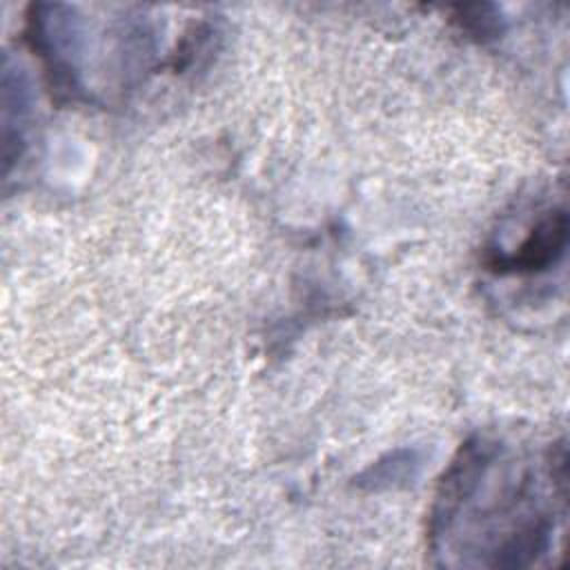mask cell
<instances>
[{
  "instance_id": "1",
  "label": "cell",
  "mask_w": 570,
  "mask_h": 570,
  "mask_svg": "<svg viewBox=\"0 0 570 570\" xmlns=\"http://www.w3.org/2000/svg\"><path fill=\"white\" fill-rule=\"evenodd\" d=\"M552 532L554 508L541 492L539 472L494 439H468L430 510L432 552L476 554V566H530L550 550Z\"/></svg>"
},
{
  "instance_id": "3",
  "label": "cell",
  "mask_w": 570,
  "mask_h": 570,
  "mask_svg": "<svg viewBox=\"0 0 570 570\" xmlns=\"http://www.w3.org/2000/svg\"><path fill=\"white\" fill-rule=\"evenodd\" d=\"M452 22L474 40H492L503 31L501 11L494 4H456Z\"/></svg>"
},
{
  "instance_id": "2",
  "label": "cell",
  "mask_w": 570,
  "mask_h": 570,
  "mask_svg": "<svg viewBox=\"0 0 570 570\" xmlns=\"http://www.w3.org/2000/svg\"><path fill=\"white\" fill-rule=\"evenodd\" d=\"M568 245V214L563 207L543 212L512 249H488L485 267L497 276H534L557 265Z\"/></svg>"
}]
</instances>
